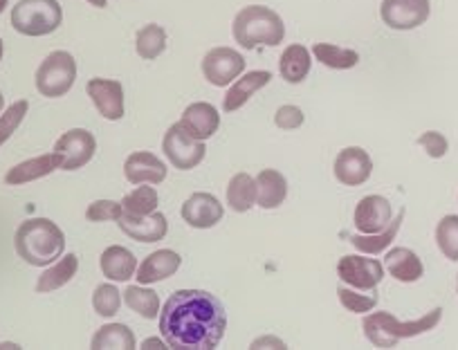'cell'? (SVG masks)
I'll list each match as a JSON object with an SVG mask.
<instances>
[{"label": "cell", "mask_w": 458, "mask_h": 350, "mask_svg": "<svg viewBox=\"0 0 458 350\" xmlns=\"http://www.w3.org/2000/svg\"><path fill=\"white\" fill-rule=\"evenodd\" d=\"M227 330L223 304L205 290H178L160 310V332L169 348L211 350Z\"/></svg>", "instance_id": "obj_1"}, {"label": "cell", "mask_w": 458, "mask_h": 350, "mask_svg": "<svg viewBox=\"0 0 458 350\" xmlns=\"http://www.w3.org/2000/svg\"><path fill=\"white\" fill-rule=\"evenodd\" d=\"M14 245L16 254L28 265L47 268V265H52V262L64 256L65 236L56 222L47 221V218H32V221H25L16 229Z\"/></svg>", "instance_id": "obj_2"}, {"label": "cell", "mask_w": 458, "mask_h": 350, "mask_svg": "<svg viewBox=\"0 0 458 350\" xmlns=\"http://www.w3.org/2000/svg\"><path fill=\"white\" fill-rule=\"evenodd\" d=\"M232 32H234L236 43L245 50H254L259 46L275 47L284 43L285 25L284 19L270 7L250 5L236 14Z\"/></svg>", "instance_id": "obj_3"}, {"label": "cell", "mask_w": 458, "mask_h": 350, "mask_svg": "<svg viewBox=\"0 0 458 350\" xmlns=\"http://www.w3.org/2000/svg\"><path fill=\"white\" fill-rule=\"evenodd\" d=\"M443 319V308H434L431 312L422 314L416 321H398L391 312H373L364 317V335L377 348H394L400 339H411V337L425 335L434 330Z\"/></svg>", "instance_id": "obj_4"}, {"label": "cell", "mask_w": 458, "mask_h": 350, "mask_svg": "<svg viewBox=\"0 0 458 350\" xmlns=\"http://www.w3.org/2000/svg\"><path fill=\"white\" fill-rule=\"evenodd\" d=\"M64 23L59 0H19L12 10V28L23 37H47Z\"/></svg>", "instance_id": "obj_5"}, {"label": "cell", "mask_w": 458, "mask_h": 350, "mask_svg": "<svg viewBox=\"0 0 458 350\" xmlns=\"http://www.w3.org/2000/svg\"><path fill=\"white\" fill-rule=\"evenodd\" d=\"M74 81H77V61L70 52H52L50 56L43 59V63L37 70V90L47 99L68 95Z\"/></svg>", "instance_id": "obj_6"}, {"label": "cell", "mask_w": 458, "mask_h": 350, "mask_svg": "<svg viewBox=\"0 0 458 350\" xmlns=\"http://www.w3.org/2000/svg\"><path fill=\"white\" fill-rule=\"evenodd\" d=\"M162 151H165L166 160H169L175 169L189 171L205 160L207 148L202 139L191 138L178 121V124L169 126V130L165 133Z\"/></svg>", "instance_id": "obj_7"}, {"label": "cell", "mask_w": 458, "mask_h": 350, "mask_svg": "<svg viewBox=\"0 0 458 350\" xmlns=\"http://www.w3.org/2000/svg\"><path fill=\"white\" fill-rule=\"evenodd\" d=\"M245 72V59L232 47H214L202 59V74L211 86L225 88Z\"/></svg>", "instance_id": "obj_8"}, {"label": "cell", "mask_w": 458, "mask_h": 350, "mask_svg": "<svg viewBox=\"0 0 458 350\" xmlns=\"http://www.w3.org/2000/svg\"><path fill=\"white\" fill-rule=\"evenodd\" d=\"M431 14L429 0H382L380 16L385 25L398 32H409L427 23Z\"/></svg>", "instance_id": "obj_9"}, {"label": "cell", "mask_w": 458, "mask_h": 350, "mask_svg": "<svg viewBox=\"0 0 458 350\" xmlns=\"http://www.w3.org/2000/svg\"><path fill=\"white\" fill-rule=\"evenodd\" d=\"M97 151V139L90 130L72 129L61 135L55 144V153L61 157V169L77 171L92 160Z\"/></svg>", "instance_id": "obj_10"}, {"label": "cell", "mask_w": 458, "mask_h": 350, "mask_svg": "<svg viewBox=\"0 0 458 350\" xmlns=\"http://www.w3.org/2000/svg\"><path fill=\"white\" fill-rule=\"evenodd\" d=\"M337 274L346 286L355 290H376L377 283L385 279V268L376 258L344 256L337 265Z\"/></svg>", "instance_id": "obj_11"}, {"label": "cell", "mask_w": 458, "mask_h": 350, "mask_svg": "<svg viewBox=\"0 0 458 350\" xmlns=\"http://www.w3.org/2000/svg\"><path fill=\"white\" fill-rule=\"evenodd\" d=\"M86 90L104 120L117 121L124 117V88L120 81L95 77L88 81Z\"/></svg>", "instance_id": "obj_12"}, {"label": "cell", "mask_w": 458, "mask_h": 350, "mask_svg": "<svg viewBox=\"0 0 458 350\" xmlns=\"http://www.w3.org/2000/svg\"><path fill=\"white\" fill-rule=\"evenodd\" d=\"M373 162L369 153L360 146H349L335 157V178L346 187H360L371 178Z\"/></svg>", "instance_id": "obj_13"}, {"label": "cell", "mask_w": 458, "mask_h": 350, "mask_svg": "<svg viewBox=\"0 0 458 350\" xmlns=\"http://www.w3.org/2000/svg\"><path fill=\"white\" fill-rule=\"evenodd\" d=\"M117 225L129 238L138 240V243H157V240H165L166 231H169L166 216L160 212H153L148 216H133V213L124 212L117 218Z\"/></svg>", "instance_id": "obj_14"}, {"label": "cell", "mask_w": 458, "mask_h": 350, "mask_svg": "<svg viewBox=\"0 0 458 350\" xmlns=\"http://www.w3.org/2000/svg\"><path fill=\"white\" fill-rule=\"evenodd\" d=\"M353 221L362 234H380L394 221V209L389 200L382 196H367L355 207Z\"/></svg>", "instance_id": "obj_15"}, {"label": "cell", "mask_w": 458, "mask_h": 350, "mask_svg": "<svg viewBox=\"0 0 458 350\" xmlns=\"http://www.w3.org/2000/svg\"><path fill=\"white\" fill-rule=\"evenodd\" d=\"M225 216V209L220 200L211 194H193L184 200L182 218L193 229H209L218 225Z\"/></svg>", "instance_id": "obj_16"}, {"label": "cell", "mask_w": 458, "mask_h": 350, "mask_svg": "<svg viewBox=\"0 0 458 350\" xmlns=\"http://www.w3.org/2000/svg\"><path fill=\"white\" fill-rule=\"evenodd\" d=\"M124 175L131 185H160L166 178V164L148 151H135L126 157Z\"/></svg>", "instance_id": "obj_17"}, {"label": "cell", "mask_w": 458, "mask_h": 350, "mask_svg": "<svg viewBox=\"0 0 458 350\" xmlns=\"http://www.w3.org/2000/svg\"><path fill=\"white\" fill-rule=\"evenodd\" d=\"M182 265V256L174 249H157V252L148 254L142 262L138 265V279L140 286H151V283L165 281V279L174 277Z\"/></svg>", "instance_id": "obj_18"}, {"label": "cell", "mask_w": 458, "mask_h": 350, "mask_svg": "<svg viewBox=\"0 0 458 350\" xmlns=\"http://www.w3.org/2000/svg\"><path fill=\"white\" fill-rule=\"evenodd\" d=\"M272 81V72L267 70H252V72L243 74L241 79H236L234 86L229 88L227 95L223 99V111L225 112H236L239 108H243L254 95L266 88Z\"/></svg>", "instance_id": "obj_19"}, {"label": "cell", "mask_w": 458, "mask_h": 350, "mask_svg": "<svg viewBox=\"0 0 458 350\" xmlns=\"http://www.w3.org/2000/svg\"><path fill=\"white\" fill-rule=\"evenodd\" d=\"M180 126L187 130L191 138L196 139H209L211 135L218 130L220 126V115L211 104L207 102H196L191 106H187V111L182 112V120H180Z\"/></svg>", "instance_id": "obj_20"}, {"label": "cell", "mask_w": 458, "mask_h": 350, "mask_svg": "<svg viewBox=\"0 0 458 350\" xmlns=\"http://www.w3.org/2000/svg\"><path fill=\"white\" fill-rule=\"evenodd\" d=\"M56 169H61V157L56 153H47V155L32 157V160H25L21 164L12 166L5 175V182L12 187L28 185V182L41 180L46 175L55 173Z\"/></svg>", "instance_id": "obj_21"}, {"label": "cell", "mask_w": 458, "mask_h": 350, "mask_svg": "<svg viewBox=\"0 0 458 350\" xmlns=\"http://www.w3.org/2000/svg\"><path fill=\"white\" fill-rule=\"evenodd\" d=\"M99 268L110 281H129L138 272V258L133 256L131 249L122 247V245H110L101 254Z\"/></svg>", "instance_id": "obj_22"}, {"label": "cell", "mask_w": 458, "mask_h": 350, "mask_svg": "<svg viewBox=\"0 0 458 350\" xmlns=\"http://www.w3.org/2000/svg\"><path fill=\"white\" fill-rule=\"evenodd\" d=\"M385 265L391 277L400 283H416L425 274V265H422L420 256L407 247L391 249L385 258Z\"/></svg>", "instance_id": "obj_23"}, {"label": "cell", "mask_w": 458, "mask_h": 350, "mask_svg": "<svg viewBox=\"0 0 458 350\" xmlns=\"http://www.w3.org/2000/svg\"><path fill=\"white\" fill-rule=\"evenodd\" d=\"M288 196V180L275 169H263L257 175V203L261 209H276Z\"/></svg>", "instance_id": "obj_24"}, {"label": "cell", "mask_w": 458, "mask_h": 350, "mask_svg": "<svg viewBox=\"0 0 458 350\" xmlns=\"http://www.w3.org/2000/svg\"><path fill=\"white\" fill-rule=\"evenodd\" d=\"M79 270V256L77 254H68V256H61L59 261H55L46 272L38 277L37 281V292L38 295H47V292H55L59 288L68 286L74 277H77Z\"/></svg>", "instance_id": "obj_25"}, {"label": "cell", "mask_w": 458, "mask_h": 350, "mask_svg": "<svg viewBox=\"0 0 458 350\" xmlns=\"http://www.w3.org/2000/svg\"><path fill=\"white\" fill-rule=\"evenodd\" d=\"M310 65L312 56L308 47L294 43V46L285 47L284 54H281L279 72L288 83H301L308 77V72H310Z\"/></svg>", "instance_id": "obj_26"}, {"label": "cell", "mask_w": 458, "mask_h": 350, "mask_svg": "<svg viewBox=\"0 0 458 350\" xmlns=\"http://www.w3.org/2000/svg\"><path fill=\"white\" fill-rule=\"evenodd\" d=\"M90 346L95 350H133L138 346V339L126 323H108L95 332Z\"/></svg>", "instance_id": "obj_27"}, {"label": "cell", "mask_w": 458, "mask_h": 350, "mask_svg": "<svg viewBox=\"0 0 458 350\" xmlns=\"http://www.w3.org/2000/svg\"><path fill=\"white\" fill-rule=\"evenodd\" d=\"M257 203V180L248 173H236L227 185V204L234 212L245 213Z\"/></svg>", "instance_id": "obj_28"}, {"label": "cell", "mask_w": 458, "mask_h": 350, "mask_svg": "<svg viewBox=\"0 0 458 350\" xmlns=\"http://www.w3.org/2000/svg\"><path fill=\"white\" fill-rule=\"evenodd\" d=\"M403 218L404 212H400L385 231H380V234H358L351 238V243H353V247L360 249L362 254H373V256H376V254L385 252V249L394 243L395 236H398L400 231V225H403Z\"/></svg>", "instance_id": "obj_29"}, {"label": "cell", "mask_w": 458, "mask_h": 350, "mask_svg": "<svg viewBox=\"0 0 458 350\" xmlns=\"http://www.w3.org/2000/svg\"><path fill=\"white\" fill-rule=\"evenodd\" d=\"M312 54L317 61L333 70H351L360 63V54L355 50H346V47H337L333 43H315L312 46Z\"/></svg>", "instance_id": "obj_30"}, {"label": "cell", "mask_w": 458, "mask_h": 350, "mask_svg": "<svg viewBox=\"0 0 458 350\" xmlns=\"http://www.w3.org/2000/svg\"><path fill=\"white\" fill-rule=\"evenodd\" d=\"M124 304L144 319L160 317V296H157L153 290H148V288H142L140 283L138 286L126 288Z\"/></svg>", "instance_id": "obj_31"}, {"label": "cell", "mask_w": 458, "mask_h": 350, "mask_svg": "<svg viewBox=\"0 0 458 350\" xmlns=\"http://www.w3.org/2000/svg\"><path fill=\"white\" fill-rule=\"evenodd\" d=\"M135 50L142 56L144 61H153L166 50V32L160 25L151 23L144 25L138 32V43H135Z\"/></svg>", "instance_id": "obj_32"}, {"label": "cell", "mask_w": 458, "mask_h": 350, "mask_svg": "<svg viewBox=\"0 0 458 350\" xmlns=\"http://www.w3.org/2000/svg\"><path fill=\"white\" fill-rule=\"evenodd\" d=\"M157 204H160L157 191L153 189V187L144 185H140L138 189L131 191V194L124 196V200H122L124 212L133 213V216H148V213L157 212Z\"/></svg>", "instance_id": "obj_33"}, {"label": "cell", "mask_w": 458, "mask_h": 350, "mask_svg": "<svg viewBox=\"0 0 458 350\" xmlns=\"http://www.w3.org/2000/svg\"><path fill=\"white\" fill-rule=\"evenodd\" d=\"M436 243L449 261H458V216H445L436 227Z\"/></svg>", "instance_id": "obj_34"}, {"label": "cell", "mask_w": 458, "mask_h": 350, "mask_svg": "<svg viewBox=\"0 0 458 350\" xmlns=\"http://www.w3.org/2000/svg\"><path fill=\"white\" fill-rule=\"evenodd\" d=\"M122 305V292L113 286V283H101L97 286L95 295H92V308L101 317H114L120 312Z\"/></svg>", "instance_id": "obj_35"}, {"label": "cell", "mask_w": 458, "mask_h": 350, "mask_svg": "<svg viewBox=\"0 0 458 350\" xmlns=\"http://www.w3.org/2000/svg\"><path fill=\"white\" fill-rule=\"evenodd\" d=\"M28 111H30V104L25 102V99H21V102L12 104L5 112H0V146H3V144L16 133V129L23 124Z\"/></svg>", "instance_id": "obj_36"}, {"label": "cell", "mask_w": 458, "mask_h": 350, "mask_svg": "<svg viewBox=\"0 0 458 350\" xmlns=\"http://www.w3.org/2000/svg\"><path fill=\"white\" fill-rule=\"evenodd\" d=\"M337 296H339V304L349 310V312H355V314L369 312V310H373L377 305L376 292H373L371 296H367V295H355V290H346V288H342V290H337Z\"/></svg>", "instance_id": "obj_37"}, {"label": "cell", "mask_w": 458, "mask_h": 350, "mask_svg": "<svg viewBox=\"0 0 458 350\" xmlns=\"http://www.w3.org/2000/svg\"><path fill=\"white\" fill-rule=\"evenodd\" d=\"M122 213H124L122 203H114V200H95V203L88 207L86 218L90 222H104V221H117Z\"/></svg>", "instance_id": "obj_38"}, {"label": "cell", "mask_w": 458, "mask_h": 350, "mask_svg": "<svg viewBox=\"0 0 458 350\" xmlns=\"http://www.w3.org/2000/svg\"><path fill=\"white\" fill-rule=\"evenodd\" d=\"M418 144H420V146L425 148L427 155L434 157V160H440V157L447 155L449 151L447 138H445L443 133H438V130H427V133H422L420 138H418Z\"/></svg>", "instance_id": "obj_39"}, {"label": "cell", "mask_w": 458, "mask_h": 350, "mask_svg": "<svg viewBox=\"0 0 458 350\" xmlns=\"http://www.w3.org/2000/svg\"><path fill=\"white\" fill-rule=\"evenodd\" d=\"M303 121H306V115L297 106H281L275 115V124L281 130H294L299 126H303Z\"/></svg>", "instance_id": "obj_40"}, {"label": "cell", "mask_w": 458, "mask_h": 350, "mask_svg": "<svg viewBox=\"0 0 458 350\" xmlns=\"http://www.w3.org/2000/svg\"><path fill=\"white\" fill-rule=\"evenodd\" d=\"M252 348H288L285 341H281L279 337H259V339L252 341Z\"/></svg>", "instance_id": "obj_41"}, {"label": "cell", "mask_w": 458, "mask_h": 350, "mask_svg": "<svg viewBox=\"0 0 458 350\" xmlns=\"http://www.w3.org/2000/svg\"><path fill=\"white\" fill-rule=\"evenodd\" d=\"M142 348H147V350H153V348L165 350L166 348V341L165 339H157V337H148V339L142 341Z\"/></svg>", "instance_id": "obj_42"}, {"label": "cell", "mask_w": 458, "mask_h": 350, "mask_svg": "<svg viewBox=\"0 0 458 350\" xmlns=\"http://www.w3.org/2000/svg\"><path fill=\"white\" fill-rule=\"evenodd\" d=\"M86 3H90L92 7H99V10L108 7V0H86Z\"/></svg>", "instance_id": "obj_43"}, {"label": "cell", "mask_w": 458, "mask_h": 350, "mask_svg": "<svg viewBox=\"0 0 458 350\" xmlns=\"http://www.w3.org/2000/svg\"><path fill=\"white\" fill-rule=\"evenodd\" d=\"M10 5V0H0V14H3V12H5V7Z\"/></svg>", "instance_id": "obj_44"}, {"label": "cell", "mask_w": 458, "mask_h": 350, "mask_svg": "<svg viewBox=\"0 0 458 350\" xmlns=\"http://www.w3.org/2000/svg\"><path fill=\"white\" fill-rule=\"evenodd\" d=\"M3 54H5V43H3V38H0V61H3Z\"/></svg>", "instance_id": "obj_45"}, {"label": "cell", "mask_w": 458, "mask_h": 350, "mask_svg": "<svg viewBox=\"0 0 458 350\" xmlns=\"http://www.w3.org/2000/svg\"><path fill=\"white\" fill-rule=\"evenodd\" d=\"M0 348L5 350V348H21V346H16V344H0Z\"/></svg>", "instance_id": "obj_46"}, {"label": "cell", "mask_w": 458, "mask_h": 350, "mask_svg": "<svg viewBox=\"0 0 458 350\" xmlns=\"http://www.w3.org/2000/svg\"><path fill=\"white\" fill-rule=\"evenodd\" d=\"M3 108H5V97H3V93H0V112H3Z\"/></svg>", "instance_id": "obj_47"}, {"label": "cell", "mask_w": 458, "mask_h": 350, "mask_svg": "<svg viewBox=\"0 0 458 350\" xmlns=\"http://www.w3.org/2000/svg\"><path fill=\"white\" fill-rule=\"evenodd\" d=\"M456 290H458V279H456Z\"/></svg>", "instance_id": "obj_48"}]
</instances>
